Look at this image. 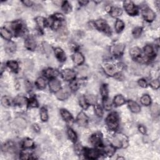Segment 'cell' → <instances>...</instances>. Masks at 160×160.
<instances>
[{"instance_id":"6da1fadb","label":"cell","mask_w":160,"mask_h":160,"mask_svg":"<svg viewBox=\"0 0 160 160\" xmlns=\"http://www.w3.org/2000/svg\"><path fill=\"white\" fill-rule=\"evenodd\" d=\"M106 123L110 130H115L118 127V118L114 113L110 114L106 119Z\"/></svg>"},{"instance_id":"7a4b0ae2","label":"cell","mask_w":160,"mask_h":160,"mask_svg":"<svg viewBox=\"0 0 160 160\" xmlns=\"http://www.w3.org/2000/svg\"><path fill=\"white\" fill-rule=\"evenodd\" d=\"M124 5L126 10L130 15H133L136 13V8L135 7V5L131 1H125L124 3Z\"/></svg>"},{"instance_id":"3957f363","label":"cell","mask_w":160,"mask_h":160,"mask_svg":"<svg viewBox=\"0 0 160 160\" xmlns=\"http://www.w3.org/2000/svg\"><path fill=\"white\" fill-rule=\"evenodd\" d=\"M62 75L65 80H71L75 77V73L73 70L66 69L62 72Z\"/></svg>"},{"instance_id":"277c9868","label":"cell","mask_w":160,"mask_h":160,"mask_svg":"<svg viewBox=\"0 0 160 160\" xmlns=\"http://www.w3.org/2000/svg\"><path fill=\"white\" fill-rule=\"evenodd\" d=\"M143 16L148 21H151L155 18L154 13L151 9L147 8L143 11Z\"/></svg>"},{"instance_id":"5b68a950","label":"cell","mask_w":160,"mask_h":160,"mask_svg":"<svg viewBox=\"0 0 160 160\" xmlns=\"http://www.w3.org/2000/svg\"><path fill=\"white\" fill-rule=\"evenodd\" d=\"M95 24L96 26L97 27L98 29H101V30H103L105 31L108 32L110 30V28H108V26L106 24V22L103 19H100V20L96 21L95 22Z\"/></svg>"},{"instance_id":"8992f818","label":"cell","mask_w":160,"mask_h":160,"mask_svg":"<svg viewBox=\"0 0 160 160\" xmlns=\"http://www.w3.org/2000/svg\"><path fill=\"white\" fill-rule=\"evenodd\" d=\"M103 68L105 71L109 76H113L116 73L115 67L113 65L105 64L103 65Z\"/></svg>"},{"instance_id":"52a82bcc","label":"cell","mask_w":160,"mask_h":160,"mask_svg":"<svg viewBox=\"0 0 160 160\" xmlns=\"http://www.w3.org/2000/svg\"><path fill=\"white\" fill-rule=\"evenodd\" d=\"M49 88L53 91L56 92L60 89V83H59V81L55 80V79L51 80L49 83Z\"/></svg>"},{"instance_id":"ba28073f","label":"cell","mask_w":160,"mask_h":160,"mask_svg":"<svg viewBox=\"0 0 160 160\" xmlns=\"http://www.w3.org/2000/svg\"><path fill=\"white\" fill-rule=\"evenodd\" d=\"M87 121H88V118L85 115V114L83 113H80L77 117V122L79 125L81 126H85L86 124Z\"/></svg>"},{"instance_id":"9c48e42d","label":"cell","mask_w":160,"mask_h":160,"mask_svg":"<svg viewBox=\"0 0 160 160\" xmlns=\"http://www.w3.org/2000/svg\"><path fill=\"white\" fill-rule=\"evenodd\" d=\"M15 125L20 129H24L26 127L27 123L24 119L22 118H17L15 120Z\"/></svg>"},{"instance_id":"30bf717a","label":"cell","mask_w":160,"mask_h":160,"mask_svg":"<svg viewBox=\"0 0 160 160\" xmlns=\"http://www.w3.org/2000/svg\"><path fill=\"white\" fill-rule=\"evenodd\" d=\"M100 155V152L96 149H89L86 151V156L89 159H96Z\"/></svg>"},{"instance_id":"8fae6325","label":"cell","mask_w":160,"mask_h":160,"mask_svg":"<svg viewBox=\"0 0 160 160\" xmlns=\"http://www.w3.org/2000/svg\"><path fill=\"white\" fill-rule=\"evenodd\" d=\"M25 46L28 49L33 50L36 48V42L33 38H29L26 40Z\"/></svg>"},{"instance_id":"7c38bea8","label":"cell","mask_w":160,"mask_h":160,"mask_svg":"<svg viewBox=\"0 0 160 160\" xmlns=\"http://www.w3.org/2000/svg\"><path fill=\"white\" fill-rule=\"evenodd\" d=\"M55 54L57 58L61 61H63L66 59V56L63 50L61 48H57L55 49Z\"/></svg>"},{"instance_id":"4fadbf2b","label":"cell","mask_w":160,"mask_h":160,"mask_svg":"<svg viewBox=\"0 0 160 160\" xmlns=\"http://www.w3.org/2000/svg\"><path fill=\"white\" fill-rule=\"evenodd\" d=\"M73 60L76 64L81 65L84 61V57L80 53H76L73 55Z\"/></svg>"},{"instance_id":"5bb4252c","label":"cell","mask_w":160,"mask_h":160,"mask_svg":"<svg viewBox=\"0 0 160 160\" xmlns=\"http://www.w3.org/2000/svg\"><path fill=\"white\" fill-rule=\"evenodd\" d=\"M124 49V45L123 44H119V45H115L113 46L112 51L113 53L115 54H119L123 53Z\"/></svg>"},{"instance_id":"9a60e30c","label":"cell","mask_w":160,"mask_h":160,"mask_svg":"<svg viewBox=\"0 0 160 160\" xmlns=\"http://www.w3.org/2000/svg\"><path fill=\"white\" fill-rule=\"evenodd\" d=\"M129 106L131 111L134 113H138L140 111V107L136 102L133 101H130L128 103Z\"/></svg>"},{"instance_id":"2e32d148","label":"cell","mask_w":160,"mask_h":160,"mask_svg":"<svg viewBox=\"0 0 160 160\" xmlns=\"http://www.w3.org/2000/svg\"><path fill=\"white\" fill-rule=\"evenodd\" d=\"M5 48L8 53H13L16 50V45L13 42H8L7 43H6Z\"/></svg>"},{"instance_id":"e0dca14e","label":"cell","mask_w":160,"mask_h":160,"mask_svg":"<svg viewBox=\"0 0 160 160\" xmlns=\"http://www.w3.org/2000/svg\"><path fill=\"white\" fill-rule=\"evenodd\" d=\"M91 141L94 145H99L101 143V135L100 134H95L91 139Z\"/></svg>"},{"instance_id":"ac0fdd59","label":"cell","mask_w":160,"mask_h":160,"mask_svg":"<svg viewBox=\"0 0 160 160\" xmlns=\"http://www.w3.org/2000/svg\"><path fill=\"white\" fill-rule=\"evenodd\" d=\"M56 96L59 100H65L68 97V93L65 91L61 90L56 93Z\"/></svg>"},{"instance_id":"d6986e66","label":"cell","mask_w":160,"mask_h":160,"mask_svg":"<svg viewBox=\"0 0 160 160\" xmlns=\"http://www.w3.org/2000/svg\"><path fill=\"white\" fill-rule=\"evenodd\" d=\"M125 102V100L124 98L121 95H117L114 98V103L117 105V106H120L123 104Z\"/></svg>"},{"instance_id":"ffe728a7","label":"cell","mask_w":160,"mask_h":160,"mask_svg":"<svg viewBox=\"0 0 160 160\" xmlns=\"http://www.w3.org/2000/svg\"><path fill=\"white\" fill-rule=\"evenodd\" d=\"M116 136L120 140L121 143L123 144V146L126 147L127 145H128V141H127L128 139H127V138L124 135H122V134H117Z\"/></svg>"},{"instance_id":"44dd1931","label":"cell","mask_w":160,"mask_h":160,"mask_svg":"<svg viewBox=\"0 0 160 160\" xmlns=\"http://www.w3.org/2000/svg\"><path fill=\"white\" fill-rule=\"evenodd\" d=\"M1 35L6 40H10L11 38V35L7 29L5 28H1Z\"/></svg>"},{"instance_id":"7402d4cb","label":"cell","mask_w":160,"mask_h":160,"mask_svg":"<svg viewBox=\"0 0 160 160\" xmlns=\"http://www.w3.org/2000/svg\"><path fill=\"white\" fill-rule=\"evenodd\" d=\"M122 14V10L118 8H113L111 11V15L113 17H118Z\"/></svg>"},{"instance_id":"603a6c76","label":"cell","mask_w":160,"mask_h":160,"mask_svg":"<svg viewBox=\"0 0 160 160\" xmlns=\"http://www.w3.org/2000/svg\"><path fill=\"white\" fill-rule=\"evenodd\" d=\"M14 149H15V146H14V144L11 142L5 144L3 146V151H6L13 152Z\"/></svg>"},{"instance_id":"cb8c5ba5","label":"cell","mask_w":160,"mask_h":160,"mask_svg":"<svg viewBox=\"0 0 160 160\" xmlns=\"http://www.w3.org/2000/svg\"><path fill=\"white\" fill-rule=\"evenodd\" d=\"M61 114L62 117L63 119L66 121H69L71 119V115L70 113L66 110H61Z\"/></svg>"},{"instance_id":"d4e9b609","label":"cell","mask_w":160,"mask_h":160,"mask_svg":"<svg viewBox=\"0 0 160 160\" xmlns=\"http://www.w3.org/2000/svg\"><path fill=\"white\" fill-rule=\"evenodd\" d=\"M24 68L25 70L28 71H30L33 68V63L29 59H26L24 61Z\"/></svg>"},{"instance_id":"484cf974","label":"cell","mask_w":160,"mask_h":160,"mask_svg":"<svg viewBox=\"0 0 160 160\" xmlns=\"http://www.w3.org/2000/svg\"><path fill=\"white\" fill-rule=\"evenodd\" d=\"M140 53H141V51H140V49L137 47L131 48V50H130V54H131L132 56L135 57V58L138 56L140 54Z\"/></svg>"},{"instance_id":"4316f807","label":"cell","mask_w":160,"mask_h":160,"mask_svg":"<svg viewBox=\"0 0 160 160\" xmlns=\"http://www.w3.org/2000/svg\"><path fill=\"white\" fill-rule=\"evenodd\" d=\"M141 103L143 104L144 105L146 106H148L149 104L151 103V98L148 95H144L141 98Z\"/></svg>"},{"instance_id":"83f0119b","label":"cell","mask_w":160,"mask_h":160,"mask_svg":"<svg viewBox=\"0 0 160 160\" xmlns=\"http://www.w3.org/2000/svg\"><path fill=\"white\" fill-rule=\"evenodd\" d=\"M123 28H124V23H123V22L122 21L118 20L116 22L115 28L117 31L120 32L123 29Z\"/></svg>"},{"instance_id":"f1b7e54d","label":"cell","mask_w":160,"mask_h":160,"mask_svg":"<svg viewBox=\"0 0 160 160\" xmlns=\"http://www.w3.org/2000/svg\"><path fill=\"white\" fill-rule=\"evenodd\" d=\"M68 136L70 137V138L73 141H76V139H77V136H76V133H75V131H73L71 129H68Z\"/></svg>"},{"instance_id":"f546056e","label":"cell","mask_w":160,"mask_h":160,"mask_svg":"<svg viewBox=\"0 0 160 160\" xmlns=\"http://www.w3.org/2000/svg\"><path fill=\"white\" fill-rule=\"evenodd\" d=\"M15 103L17 105H24V104H26V99L23 96H18L15 98Z\"/></svg>"},{"instance_id":"4dcf8cb0","label":"cell","mask_w":160,"mask_h":160,"mask_svg":"<svg viewBox=\"0 0 160 160\" xmlns=\"http://www.w3.org/2000/svg\"><path fill=\"white\" fill-rule=\"evenodd\" d=\"M86 100L87 102L89 104H91V105H94L96 103V98L94 95H88L86 97Z\"/></svg>"},{"instance_id":"1f68e13d","label":"cell","mask_w":160,"mask_h":160,"mask_svg":"<svg viewBox=\"0 0 160 160\" xmlns=\"http://www.w3.org/2000/svg\"><path fill=\"white\" fill-rule=\"evenodd\" d=\"M36 21L38 25L40 27V28H43L45 26V19L43 17H37L36 19Z\"/></svg>"},{"instance_id":"d6a6232c","label":"cell","mask_w":160,"mask_h":160,"mask_svg":"<svg viewBox=\"0 0 160 160\" xmlns=\"http://www.w3.org/2000/svg\"><path fill=\"white\" fill-rule=\"evenodd\" d=\"M36 84H37L38 86L40 88H41V89L45 88V86H46L45 81L43 78H39L38 79L37 81H36Z\"/></svg>"},{"instance_id":"836d02e7","label":"cell","mask_w":160,"mask_h":160,"mask_svg":"<svg viewBox=\"0 0 160 160\" xmlns=\"http://www.w3.org/2000/svg\"><path fill=\"white\" fill-rule=\"evenodd\" d=\"M58 73L55 70H53L52 69H48L47 70H46L45 71V75L47 77H53V76H56V75H57Z\"/></svg>"},{"instance_id":"e575fe53","label":"cell","mask_w":160,"mask_h":160,"mask_svg":"<svg viewBox=\"0 0 160 160\" xmlns=\"http://www.w3.org/2000/svg\"><path fill=\"white\" fill-rule=\"evenodd\" d=\"M40 115H41V118L42 121H46L48 119V114L47 111L45 108H41V111H40Z\"/></svg>"},{"instance_id":"d590c367","label":"cell","mask_w":160,"mask_h":160,"mask_svg":"<svg viewBox=\"0 0 160 160\" xmlns=\"http://www.w3.org/2000/svg\"><path fill=\"white\" fill-rule=\"evenodd\" d=\"M151 112L153 114L158 115L159 113V106L158 104H153L151 106Z\"/></svg>"},{"instance_id":"8d00e7d4","label":"cell","mask_w":160,"mask_h":160,"mask_svg":"<svg viewBox=\"0 0 160 160\" xmlns=\"http://www.w3.org/2000/svg\"><path fill=\"white\" fill-rule=\"evenodd\" d=\"M1 103L5 107H8L10 105V104H11L10 99L7 96H4L2 98V100H1Z\"/></svg>"},{"instance_id":"74e56055","label":"cell","mask_w":160,"mask_h":160,"mask_svg":"<svg viewBox=\"0 0 160 160\" xmlns=\"http://www.w3.org/2000/svg\"><path fill=\"white\" fill-rule=\"evenodd\" d=\"M103 105L104 107L106 110H110L111 108V101L110 100V99L109 98H106L103 101Z\"/></svg>"},{"instance_id":"f35d334b","label":"cell","mask_w":160,"mask_h":160,"mask_svg":"<svg viewBox=\"0 0 160 160\" xmlns=\"http://www.w3.org/2000/svg\"><path fill=\"white\" fill-rule=\"evenodd\" d=\"M111 142H112V144L113 145L116 147H120L122 144L121 141L116 136L115 137L113 138L112 140H111Z\"/></svg>"},{"instance_id":"ab89813d","label":"cell","mask_w":160,"mask_h":160,"mask_svg":"<svg viewBox=\"0 0 160 160\" xmlns=\"http://www.w3.org/2000/svg\"><path fill=\"white\" fill-rule=\"evenodd\" d=\"M43 48H44L45 51L48 54H50V53H51V51H52L51 47L50 45H49V44H48L47 43H45V42H44L43 43Z\"/></svg>"},{"instance_id":"60d3db41","label":"cell","mask_w":160,"mask_h":160,"mask_svg":"<svg viewBox=\"0 0 160 160\" xmlns=\"http://www.w3.org/2000/svg\"><path fill=\"white\" fill-rule=\"evenodd\" d=\"M33 146V141L31 140H24V143H23V146L26 148H31Z\"/></svg>"},{"instance_id":"b9f144b4","label":"cell","mask_w":160,"mask_h":160,"mask_svg":"<svg viewBox=\"0 0 160 160\" xmlns=\"http://www.w3.org/2000/svg\"><path fill=\"white\" fill-rule=\"evenodd\" d=\"M9 67L13 70H16L18 68V65L16 61H10L8 63Z\"/></svg>"},{"instance_id":"7bdbcfd3","label":"cell","mask_w":160,"mask_h":160,"mask_svg":"<svg viewBox=\"0 0 160 160\" xmlns=\"http://www.w3.org/2000/svg\"><path fill=\"white\" fill-rule=\"evenodd\" d=\"M94 109H95V112H96V115H98V116H102L103 110L101 106L98 105H96L95 108H94Z\"/></svg>"},{"instance_id":"ee69618b","label":"cell","mask_w":160,"mask_h":160,"mask_svg":"<svg viewBox=\"0 0 160 160\" xmlns=\"http://www.w3.org/2000/svg\"><path fill=\"white\" fill-rule=\"evenodd\" d=\"M63 10L65 13H70L71 11V8L70 4L68 2H65L63 6Z\"/></svg>"},{"instance_id":"f6af8a7d","label":"cell","mask_w":160,"mask_h":160,"mask_svg":"<svg viewBox=\"0 0 160 160\" xmlns=\"http://www.w3.org/2000/svg\"><path fill=\"white\" fill-rule=\"evenodd\" d=\"M78 72L82 76H86V75L87 74V72H88V69H87L86 67L82 66V67L78 68Z\"/></svg>"},{"instance_id":"bcb514c9","label":"cell","mask_w":160,"mask_h":160,"mask_svg":"<svg viewBox=\"0 0 160 160\" xmlns=\"http://www.w3.org/2000/svg\"><path fill=\"white\" fill-rule=\"evenodd\" d=\"M151 86H152V88H153L154 89H158L159 87V80H154L151 83Z\"/></svg>"},{"instance_id":"7dc6e473","label":"cell","mask_w":160,"mask_h":160,"mask_svg":"<svg viewBox=\"0 0 160 160\" xmlns=\"http://www.w3.org/2000/svg\"><path fill=\"white\" fill-rule=\"evenodd\" d=\"M144 52L146 54H151L153 53V48L149 45H147L144 48Z\"/></svg>"},{"instance_id":"c3c4849f","label":"cell","mask_w":160,"mask_h":160,"mask_svg":"<svg viewBox=\"0 0 160 160\" xmlns=\"http://www.w3.org/2000/svg\"><path fill=\"white\" fill-rule=\"evenodd\" d=\"M80 103L81 106L84 109L87 108V107H88V105H87L86 102V100L83 97L81 98L80 100Z\"/></svg>"},{"instance_id":"681fc988","label":"cell","mask_w":160,"mask_h":160,"mask_svg":"<svg viewBox=\"0 0 160 160\" xmlns=\"http://www.w3.org/2000/svg\"><path fill=\"white\" fill-rule=\"evenodd\" d=\"M141 33V29L140 28H135V30L133 31V35L135 38H138L140 36Z\"/></svg>"},{"instance_id":"f907efd6","label":"cell","mask_w":160,"mask_h":160,"mask_svg":"<svg viewBox=\"0 0 160 160\" xmlns=\"http://www.w3.org/2000/svg\"><path fill=\"white\" fill-rule=\"evenodd\" d=\"M29 106L31 107H36L38 105L37 101H36V99L32 98L29 100Z\"/></svg>"},{"instance_id":"816d5d0a","label":"cell","mask_w":160,"mask_h":160,"mask_svg":"<svg viewBox=\"0 0 160 160\" xmlns=\"http://www.w3.org/2000/svg\"><path fill=\"white\" fill-rule=\"evenodd\" d=\"M101 93L102 94V96L103 97H105L107 95V93H108V91H107V88L105 86H103L101 88Z\"/></svg>"},{"instance_id":"f5cc1de1","label":"cell","mask_w":160,"mask_h":160,"mask_svg":"<svg viewBox=\"0 0 160 160\" xmlns=\"http://www.w3.org/2000/svg\"><path fill=\"white\" fill-rule=\"evenodd\" d=\"M13 29H15V31H18V30H20L21 29V25L19 23H15L13 24Z\"/></svg>"},{"instance_id":"db71d44e","label":"cell","mask_w":160,"mask_h":160,"mask_svg":"<svg viewBox=\"0 0 160 160\" xmlns=\"http://www.w3.org/2000/svg\"><path fill=\"white\" fill-rule=\"evenodd\" d=\"M139 84L143 88H146L147 86V83L145 80H140L138 81Z\"/></svg>"},{"instance_id":"11a10c76","label":"cell","mask_w":160,"mask_h":160,"mask_svg":"<svg viewBox=\"0 0 160 160\" xmlns=\"http://www.w3.org/2000/svg\"><path fill=\"white\" fill-rule=\"evenodd\" d=\"M106 151L107 152V153L108 154H112L114 153V149L111 146H108L106 147Z\"/></svg>"},{"instance_id":"9f6ffc18","label":"cell","mask_w":160,"mask_h":160,"mask_svg":"<svg viewBox=\"0 0 160 160\" xmlns=\"http://www.w3.org/2000/svg\"><path fill=\"white\" fill-rule=\"evenodd\" d=\"M55 18L58 19V21L59 20H63L65 19V17L63 15L60 13H56L55 15H54Z\"/></svg>"},{"instance_id":"6f0895ef","label":"cell","mask_w":160,"mask_h":160,"mask_svg":"<svg viewBox=\"0 0 160 160\" xmlns=\"http://www.w3.org/2000/svg\"><path fill=\"white\" fill-rule=\"evenodd\" d=\"M59 26H60V23H59V21H56L55 22H54V23H53V28H54V29H57Z\"/></svg>"},{"instance_id":"680465c9","label":"cell","mask_w":160,"mask_h":160,"mask_svg":"<svg viewBox=\"0 0 160 160\" xmlns=\"http://www.w3.org/2000/svg\"><path fill=\"white\" fill-rule=\"evenodd\" d=\"M139 130H140V131L141 133L143 134L146 133V129L144 126H141L139 127Z\"/></svg>"},{"instance_id":"91938a15","label":"cell","mask_w":160,"mask_h":160,"mask_svg":"<svg viewBox=\"0 0 160 160\" xmlns=\"http://www.w3.org/2000/svg\"><path fill=\"white\" fill-rule=\"evenodd\" d=\"M23 3L27 6H30L32 5V1H23Z\"/></svg>"},{"instance_id":"94428289","label":"cell","mask_w":160,"mask_h":160,"mask_svg":"<svg viewBox=\"0 0 160 160\" xmlns=\"http://www.w3.org/2000/svg\"><path fill=\"white\" fill-rule=\"evenodd\" d=\"M29 155L28 154H23V155H22V156L21 157V159H29Z\"/></svg>"},{"instance_id":"6125c7cd","label":"cell","mask_w":160,"mask_h":160,"mask_svg":"<svg viewBox=\"0 0 160 160\" xmlns=\"http://www.w3.org/2000/svg\"><path fill=\"white\" fill-rule=\"evenodd\" d=\"M76 86H77V85H76V82H73V83H71V88H72L73 89H76Z\"/></svg>"},{"instance_id":"be15d7a7","label":"cell","mask_w":160,"mask_h":160,"mask_svg":"<svg viewBox=\"0 0 160 160\" xmlns=\"http://www.w3.org/2000/svg\"><path fill=\"white\" fill-rule=\"evenodd\" d=\"M26 88L28 90H29V89H31V83H26Z\"/></svg>"},{"instance_id":"e7e4bbea","label":"cell","mask_w":160,"mask_h":160,"mask_svg":"<svg viewBox=\"0 0 160 160\" xmlns=\"http://www.w3.org/2000/svg\"><path fill=\"white\" fill-rule=\"evenodd\" d=\"M79 3H80V4H82V5H85L86 4L88 3V1H79Z\"/></svg>"},{"instance_id":"03108f58","label":"cell","mask_w":160,"mask_h":160,"mask_svg":"<svg viewBox=\"0 0 160 160\" xmlns=\"http://www.w3.org/2000/svg\"><path fill=\"white\" fill-rule=\"evenodd\" d=\"M54 3L55 4H57V5H59V4H61V1H54Z\"/></svg>"}]
</instances>
